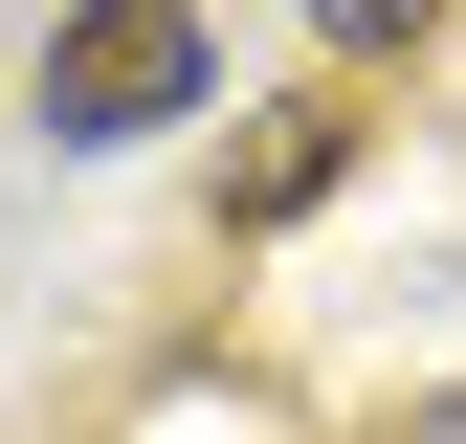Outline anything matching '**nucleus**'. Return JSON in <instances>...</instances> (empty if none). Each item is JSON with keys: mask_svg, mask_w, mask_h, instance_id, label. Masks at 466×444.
<instances>
[{"mask_svg": "<svg viewBox=\"0 0 466 444\" xmlns=\"http://www.w3.org/2000/svg\"><path fill=\"white\" fill-rule=\"evenodd\" d=\"M156 111H200V0H89L45 45V134H156Z\"/></svg>", "mask_w": 466, "mask_h": 444, "instance_id": "f257e3e1", "label": "nucleus"}, {"mask_svg": "<svg viewBox=\"0 0 466 444\" xmlns=\"http://www.w3.org/2000/svg\"><path fill=\"white\" fill-rule=\"evenodd\" d=\"M311 178H333V111H267V134H245V178H222V200H245V222H289Z\"/></svg>", "mask_w": 466, "mask_h": 444, "instance_id": "f03ea898", "label": "nucleus"}, {"mask_svg": "<svg viewBox=\"0 0 466 444\" xmlns=\"http://www.w3.org/2000/svg\"><path fill=\"white\" fill-rule=\"evenodd\" d=\"M444 23V0H333V45H422Z\"/></svg>", "mask_w": 466, "mask_h": 444, "instance_id": "7ed1b4c3", "label": "nucleus"}]
</instances>
